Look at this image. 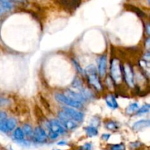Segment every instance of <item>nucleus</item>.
Returning <instances> with one entry per match:
<instances>
[{
  "mask_svg": "<svg viewBox=\"0 0 150 150\" xmlns=\"http://www.w3.org/2000/svg\"><path fill=\"white\" fill-rule=\"evenodd\" d=\"M130 9L132 10V11L134 12V13H136V14L139 17H140V18H145V17H146V14H145L144 12H143L142 10H140L139 8H138V7L130 5Z\"/></svg>",
  "mask_w": 150,
  "mask_h": 150,
  "instance_id": "nucleus-23",
  "label": "nucleus"
},
{
  "mask_svg": "<svg viewBox=\"0 0 150 150\" xmlns=\"http://www.w3.org/2000/svg\"><path fill=\"white\" fill-rule=\"evenodd\" d=\"M34 142L38 144H42L47 142L48 135L46 134L45 130L40 126H38L33 130V133L32 136Z\"/></svg>",
  "mask_w": 150,
  "mask_h": 150,
  "instance_id": "nucleus-8",
  "label": "nucleus"
},
{
  "mask_svg": "<svg viewBox=\"0 0 150 150\" xmlns=\"http://www.w3.org/2000/svg\"><path fill=\"white\" fill-rule=\"evenodd\" d=\"M64 94L66 96L70 98V99H72L73 100L76 101V102L80 103L81 104H83L86 102L84 98H83V96H82L79 92H76V91L73 90V89H66L65 92H64Z\"/></svg>",
  "mask_w": 150,
  "mask_h": 150,
  "instance_id": "nucleus-10",
  "label": "nucleus"
},
{
  "mask_svg": "<svg viewBox=\"0 0 150 150\" xmlns=\"http://www.w3.org/2000/svg\"><path fill=\"white\" fill-rule=\"evenodd\" d=\"M48 128L49 131V138L51 140H55L60 135H64L66 133V130L62 125L56 119L49 120L48 123Z\"/></svg>",
  "mask_w": 150,
  "mask_h": 150,
  "instance_id": "nucleus-4",
  "label": "nucleus"
},
{
  "mask_svg": "<svg viewBox=\"0 0 150 150\" xmlns=\"http://www.w3.org/2000/svg\"><path fill=\"white\" fill-rule=\"evenodd\" d=\"M106 54H103L99 57L98 61V73L100 78H105L107 74V63H108Z\"/></svg>",
  "mask_w": 150,
  "mask_h": 150,
  "instance_id": "nucleus-9",
  "label": "nucleus"
},
{
  "mask_svg": "<svg viewBox=\"0 0 150 150\" xmlns=\"http://www.w3.org/2000/svg\"><path fill=\"white\" fill-rule=\"evenodd\" d=\"M67 144V142H65L64 140H62L60 141V142H59L58 143H57V144H58L59 146H65Z\"/></svg>",
  "mask_w": 150,
  "mask_h": 150,
  "instance_id": "nucleus-34",
  "label": "nucleus"
},
{
  "mask_svg": "<svg viewBox=\"0 0 150 150\" xmlns=\"http://www.w3.org/2000/svg\"><path fill=\"white\" fill-rule=\"evenodd\" d=\"M150 111V105L149 104L146 103L145 105H144L143 106H142L141 108H139L137 110V111L136 112V114L137 116L143 115V114H146L147 113H149Z\"/></svg>",
  "mask_w": 150,
  "mask_h": 150,
  "instance_id": "nucleus-21",
  "label": "nucleus"
},
{
  "mask_svg": "<svg viewBox=\"0 0 150 150\" xmlns=\"http://www.w3.org/2000/svg\"><path fill=\"white\" fill-rule=\"evenodd\" d=\"M3 12H4V10H3L2 9H1V7H0V16H1V15L3 14Z\"/></svg>",
  "mask_w": 150,
  "mask_h": 150,
  "instance_id": "nucleus-36",
  "label": "nucleus"
},
{
  "mask_svg": "<svg viewBox=\"0 0 150 150\" xmlns=\"http://www.w3.org/2000/svg\"><path fill=\"white\" fill-rule=\"evenodd\" d=\"M16 125H17V121L15 118H9L7 119V130L9 132H11L16 129Z\"/></svg>",
  "mask_w": 150,
  "mask_h": 150,
  "instance_id": "nucleus-20",
  "label": "nucleus"
},
{
  "mask_svg": "<svg viewBox=\"0 0 150 150\" xmlns=\"http://www.w3.org/2000/svg\"><path fill=\"white\" fill-rule=\"evenodd\" d=\"M122 77L126 86L130 89H136V73L130 62L122 63Z\"/></svg>",
  "mask_w": 150,
  "mask_h": 150,
  "instance_id": "nucleus-3",
  "label": "nucleus"
},
{
  "mask_svg": "<svg viewBox=\"0 0 150 150\" xmlns=\"http://www.w3.org/2000/svg\"><path fill=\"white\" fill-rule=\"evenodd\" d=\"M0 7L3 10L11 11L14 7V5L11 0H0Z\"/></svg>",
  "mask_w": 150,
  "mask_h": 150,
  "instance_id": "nucleus-16",
  "label": "nucleus"
},
{
  "mask_svg": "<svg viewBox=\"0 0 150 150\" xmlns=\"http://www.w3.org/2000/svg\"><path fill=\"white\" fill-rule=\"evenodd\" d=\"M83 75L86 76L87 83L92 89L97 92L103 90V86L100 80L97 67L94 64H89L83 70Z\"/></svg>",
  "mask_w": 150,
  "mask_h": 150,
  "instance_id": "nucleus-1",
  "label": "nucleus"
},
{
  "mask_svg": "<svg viewBox=\"0 0 150 150\" xmlns=\"http://www.w3.org/2000/svg\"><path fill=\"white\" fill-rule=\"evenodd\" d=\"M104 127L107 130H109V131H117L120 128V124L117 122L111 120L105 122H104Z\"/></svg>",
  "mask_w": 150,
  "mask_h": 150,
  "instance_id": "nucleus-13",
  "label": "nucleus"
},
{
  "mask_svg": "<svg viewBox=\"0 0 150 150\" xmlns=\"http://www.w3.org/2000/svg\"><path fill=\"white\" fill-rule=\"evenodd\" d=\"M7 119H0V131L2 133H8L7 126Z\"/></svg>",
  "mask_w": 150,
  "mask_h": 150,
  "instance_id": "nucleus-24",
  "label": "nucleus"
},
{
  "mask_svg": "<svg viewBox=\"0 0 150 150\" xmlns=\"http://www.w3.org/2000/svg\"><path fill=\"white\" fill-rule=\"evenodd\" d=\"M11 1H16V2L21 3V4H24L26 2V0H11Z\"/></svg>",
  "mask_w": 150,
  "mask_h": 150,
  "instance_id": "nucleus-35",
  "label": "nucleus"
},
{
  "mask_svg": "<svg viewBox=\"0 0 150 150\" xmlns=\"http://www.w3.org/2000/svg\"><path fill=\"white\" fill-rule=\"evenodd\" d=\"M54 98H55V100L57 102L61 104H64L65 106L71 107V108H77V109H81L83 107V104L73 100L70 98L66 96L64 93L57 92L54 95Z\"/></svg>",
  "mask_w": 150,
  "mask_h": 150,
  "instance_id": "nucleus-6",
  "label": "nucleus"
},
{
  "mask_svg": "<svg viewBox=\"0 0 150 150\" xmlns=\"http://www.w3.org/2000/svg\"><path fill=\"white\" fill-rule=\"evenodd\" d=\"M110 75L114 85H120L123 82L122 62L118 57H114L110 61Z\"/></svg>",
  "mask_w": 150,
  "mask_h": 150,
  "instance_id": "nucleus-2",
  "label": "nucleus"
},
{
  "mask_svg": "<svg viewBox=\"0 0 150 150\" xmlns=\"http://www.w3.org/2000/svg\"><path fill=\"white\" fill-rule=\"evenodd\" d=\"M142 145V144L140 142H131L130 144V147L132 149H139L141 146Z\"/></svg>",
  "mask_w": 150,
  "mask_h": 150,
  "instance_id": "nucleus-28",
  "label": "nucleus"
},
{
  "mask_svg": "<svg viewBox=\"0 0 150 150\" xmlns=\"http://www.w3.org/2000/svg\"><path fill=\"white\" fill-rule=\"evenodd\" d=\"M111 134L110 133H103V134L101 136V139L103 141H105V142H108L109 140V139L111 138Z\"/></svg>",
  "mask_w": 150,
  "mask_h": 150,
  "instance_id": "nucleus-29",
  "label": "nucleus"
},
{
  "mask_svg": "<svg viewBox=\"0 0 150 150\" xmlns=\"http://www.w3.org/2000/svg\"><path fill=\"white\" fill-rule=\"evenodd\" d=\"M110 150H125L126 146L124 143L116 144H111L109 146Z\"/></svg>",
  "mask_w": 150,
  "mask_h": 150,
  "instance_id": "nucleus-25",
  "label": "nucleus"
},
{
  "mask_svg": "<svg viewBox=\"0 0 150 150\" xmlns=\"http://www.w3.org/2000/svg\"><path fill=\"white\" fill-rule=\"evenodd\" d=\"M72 62H73V66L75 67V68L76 69V70L78 71V73L81 75H83V70L82 69V67H81L80 64L79 63V62L77 61L75 59H72Z\"/></svg>",
  "mask_w": 150,
  "mask_h": 150,
  "instance_id": "nucleus-26",
  "label": "nucleus"
},
{
  "mask_svg": "<svg viewBox=\"0 0 150 150\" xmlns=\"http://www.w3.org/2000/svg\"><path fill=\"white\" fill-rule=\"evenodd\" d=\"M150 54H149V51H146V52L144 53V57H143V59L145 60V61H147L149 62L150 59Z\"/></svg>",
  "mask_w": 150,
  "mask_h": 150,
  "instance_id": "nucleus-31",
  "label": "nucleus"
},
{
  "mask_svg": "<svg viewBox=\"0 0 150 150\" xmlns=\"http://www.w3.org/2000/svg\"><path fill=\"white\" fill-rule=\"evenodd\" d=\"M81 0H63V4L68 8L76 9L79 6Z\"/></svg>",
  "mask_w": 150,
  "mask_h": 150,
  "instance_id": "nucleus-18",
  "label": "nucleus"
},
{
  "mask_svg": "<svg viewBox=\"0 0 150 150\" xmlns=\"http://www.w3.org/2000/svg\"><path fill=\"white\" fill-rule=\"evenodd\" d=\"M22 130H23V133L25 136H28V137H32V133H33V128L32 126L29 124H25L23 125L22 127Z\"/></svg>",
  "mask_w": 150,
  "mask_h": 150,
  "instance_id": "nucleus-22",
  "label": "nucleus"
},
{
  "mask_svg": "<svg viewBox=\"0 0 150 150\" xmlns=\"http://www.w3.org/2000/svg\"><path fill=\"white\" fill-rule=\"evenodd\" d=\"M62 111H64L69 117L73 120L74 121L79 122H81L84 119V114L80 110L77 108H71L68 106H63Z\"/></svg>",
  "mask_w": 150,
  "mask_h": 150,
  "instance_id": "nucleus-7",
  "label": "nucleus"
},
{
  "mask_svg": "<svg viewBox=\"0 0 150 150\" xmlns=\"http://www.w3.org/2000/svg\"><path fill=\"white\" fill-rule=\"evenodd\" d=\"M144 45H145V48L147 51H149V46H150V38L149 37H147L146 38V40H144Z\"/></svg>",
  "mask_w": 150,
  "mask_h": 150,
  "instance_id": "nucleus-30",
  "label": "nucleus"
},
{
  "mask_svg": "<svg viewBox=\"0 0 150 150\" xmlns=\"http://www.w3.org/2000/svg\"><path fill=\"white\" fill-rule=\"evenodd\" d=\"M58 118L59 121L60 122L62 125L63 127H64V129L67 130H74L79 126V123L77 122L74 121L73 120H72L70 117H69L64 111H60L58 113Z\"/></svg>",
  "mask_w": 150,
  "mask_h": 150,
  "instance_id": "nucleus-5",
  "label": "nucleus"
},
{
  "mask_svg": "<svg viewBox=\"0 0 150 150\" xmlns=\"http://www.w3.org/2000/svg\"><path fill=\"white\" fill-rule=\"evenodd\" d=\"M145 31H146V33L147 35V36H149V34H150V26H149V23H147L145 26Z\"/></svg>",
  "mask_w": 150,
  "mask_h": 150,
  "instance_id": "nucleus-32",
  "label": "nucleus"
},
{
  "mask_svg": "<svg viewBox=\"0 0 150 150\" xmlns=\"http://www.w3.org/2000/svg\"><path fill=\"white\" fill-rule=\"evenodd\" d=\"M54 150H60V149H54Z\"/></svg>",
  "mask_w": 150,
  "mask_h": 150,
  "instance_id": "nucleus-37",
  "label": "nucleus"
},
{
  "mask_svg": "<svg viewBox=\"0 0 150 150\" xmlns=\"http://www.w3.org/2000/svg\"><path fill=\"white\" fill-rule=\"evenodd\" d=\"M7 115L5 112L0 111V119H6L7 118Z\"/></svg>",
  "mask_w": 150,
  "mask_h": 150,
  "instance_id": "nucleus-33",
  "label": "nucleus"
},
{
  "mask_svg": "<svg viewBox=\"0 0 150 150\" xmlns=\"http://www.w3.org/2000/svg\"><path fill=\"white\" fill-rule=\"evenodd\" d=\"M72 86H73L74 89H77L78 91H79L84 86H83V81L81 80V79L80 77L76 76V77L73 79V81L72 82Z\"/></svg>",
  "mask_w": 150,
  "mask_h": 150,
  "instance_id": "nucleus-19",
  "label": "nucleus"
},
{
  "mask_svg": "<svg viewBox=\"0 0 150 150\" xmlns=\"http://www.w3.org/2000/svg\"><path fill=\"white\" fill-rule=\"evenodd\" d=\"M13 137L17 142H23L24 141L25 135L21 127H17V128H16L13 130Z\"/></svg>",
  "mask_w": 150,
  "mask_h": 150,
  "instance_id": "nucleus-14",
  "label": "nucleus"
},
{
  "mask_svg": "<svg viewBox=\"0 0 150 150\" xmlns=\"http://www.w3.org/2000/svg\"><path fill=\"white\" fill-rule=\"evenodd\" d=\"M79 150H92V144L90 142L85 143L79 148Z\"/></svg>",
  "mask_w": 150,
  "mask_h": 150,
  "instance_id": "nucleus-27",
  "label": "nucleus"
},
{
  "mask_svg": "<svg viewBox=\"0 0 150 150\" xmlns=\"http://www.w3.org/2000/svg\"><path fill=\"white\" fill-rule=\"evenodd\" d=\"M139 108V104L138 103H132L125 108V112L127 115H132V114H136V112Z\"/></svg>",
  "mask_w": 150,
  "mask_h": 150,
  "instance_id": "nucleus-17",
  "label": "nucleus"
},
{
  "mask_svg": "<svg viewBox=\"0 0 150 150\" xmlns=\"http://www.w3.org/2000/svg\"><path fill=\"white\" fill-rule=\"evenodd\" d=\"M84 131L88 137H90V138L95 137V136H97L98 135V128L92 125H89L87 126V127H85Z\"/></svg>",
  "mask_w": 150,
  "mask_h": 150,
  "instance_id": "nucleus-15",
  "label": "nucleus"
},
{
  "mask_svg": "<svg viewBox=\"0 0 150 150\" xmlns=\"http://www.w3.org/2000/svg\"><path fill=\"white\" fill-rule=\"evenodd\" d=\"M105 101L107 106L112 110H116L119 108V104L117 100V98L112 93H108L105 95Z\"/></svg>",
  "mask_w": 150,
  "mask_h": 150,
  "instance_id": "nucleus-11",
  "label": "nucleus"
},
{
  "mask_svg": "<svg viewBox=\"0 0 150 150\" xmlns=\"http://www.w3.org/2000/svg\"><path fill=\"white\" fill-rule=\"evenodd\" d=\"M150 125V120L148 119L145 120H141L136 122L132 126V129L135 131H141L144 129L148 128Z\"/></svg>",
  "mask_w": 150,
  "mask_h": 150,
  "instance_id": "nucleus-12",
  "label": "nucleus"
}]
</instances>
